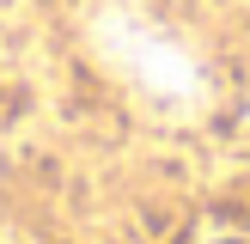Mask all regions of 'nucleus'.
I'll use <instances>...</instances> for the list:
<instances>
[{
	"label": "nucleus",
	"instance_id": "obj_1",
	"mask_svg": "<svg viewBox=\"0 0 250 244\" xmlns=\"http://www.w3.org/2000/svg\"><path fill=\"white\" fill-rule=\"evenodd\" d=\"M208 244H250V238H232V232H220V238H208Z\"/></svg>",
	"mask_w": 250,
	"mask_h": 244
}]
</instances>
